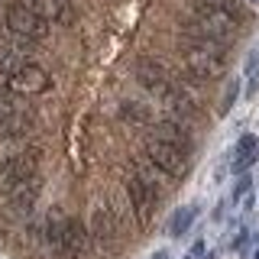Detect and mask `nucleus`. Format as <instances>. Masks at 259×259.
Listing matches in <instances>:
<instances>
[{"label": "nucleus", "mask_w": 259, "mask_h": 259, "mask_svg": "<svg viewBox=\"0 0 259 259\" xmlns=\"http://www.w3.org/2000/svg\"><path fill=\"white\" fill-rule=\"evenodd\" d=\"M182 55H185L188 71L201 81L221 78L227 71V46L217 42V39H210V36H201V32L188 29V39L182 42Z\"/></svg>", "instance_id": "nucleus-1"}, {"label": "nucleus", "mask_w": 259, "mask_h": 259, "mask_svg": "<svg viewBox=\"0 0 259 259\" xmlns=\"http://www.w3.org/2000/svg\"><path fill=\"white\" fill-rule=\"evenodd\" d=\"M194 20H191V32H201V36H210L217 42H230L233 32H237V16H230L227 10L214 7L210 0H194L191 7Z\"/></svg>", "instance_id": "nucleus-2"}, {"label": "nucleus", "mask_w": 259, "mask_h": 259, "mask_svg": "<svg viewBox=\"0 0 259 259\" xmlns=\"http://www.w3.org/2000/svg\"><path fill=\"white\" fill-rule=\"evenodd\" d=\"M4 23H7V29L16 32L20 39H32V42H39V39L49 36V23L36 10H29L23 0H13V4L4 7Z\"/></svg>", "instance_id": "nucleus-3"}, {"label": "nucleus", "mask_w": 259, "mask_h": 259, "mask_svg": "<svg viewBox=\"0 0 259 259\" xmlns=\"http://www.w3.org/2000/svg\"><path fill=\"white\" fill-rule=\"evenodd\" d=\"M36 172H39V149H26V152H20V156L7 159L4 165H0V194H10L13 188L32 182Z\"/></svg>", "instance_id": "nucleus-4"}, {"label": "nucleus", "mask_w": 259, "mask_h": 259, "mask_svg": "<svg viewBox=\"0 0 259 259\" xmlns=\"http://www.w3.org/2000/svg\"><path fill=\"white\" fill-rule=\"evenodd\" d=\"M126 198H130V207L136 214V224H149L152 214H156V204H159V188L152 182H146L143 175H130L126 178Z\"/></svg>", "instance_id": "nucleus-5"}, {"label": "nucleus", "mask_w": 259, "mask_h": 259, "mask_svg": "<svg viewBox=\"0 0 259 259\" xmlns=\"http://www.w3.org/2000/svg\"><path fill=\"white\" fill-rule=\"evenodd\" d=\"M146 156H149V162H152L156 172H165V175H172V178H182L185 172H188V156L178 152L175 146L156 140V136L146 140Z\"/></svg>", "instance_id": "nucleus-6"}, {"label": "nucleus", "mask_w": 259, "mask_h": 259, "mask_svg": "<svg viewBox=\"0 0 259 259\" xmlns=\"http://www.w3.org/2000/svg\"><path fill=\"white\" fill-rule=\"evenodd\" d=\"M49 88H52V78H49V71L36 62H26L10 81H7V91H13V94H42Z\"/></svg>", "instance_id": "nucleus-7"}, {"label": "nucleus", "mask_w": 259, "mask_h": 259, "mask_svg": "<svg viewBox=\"0 0 259 259\" xmlns=\"http://www.w3.org/2000/svg\"><path fill=\"white\" fill-rule=\"evenodd\" d=\"M136 78H140V84L143 88H149L152 94H159V97H165L168 91H172V81H168V71H165V65L156 62V59H143L136 62Z\"/></svg>", "instance_id": "nucleus-8"}, {"label": "nucleus", "mask_w": 259, "mask_h": 259, "mask_svg": "<svg viewBox=\"0 0 259 259\" xmlns=\"http://www.w3.org/2000/svg\"><path fill=\"white\" fill-rule=\"evenodd\" d=\"M29 10H36L46 23H62V26H71L75 23V7L68 0H23Z\"/></svg>", "instance_id": "nucleus-9"}, {"label": "nucleus", "mask_w": 259, "mask_h": 259, "mask_svg": "<svg viewBox=\"0 0 259 259\" xmlns=\"http://www.w3.org/2000/svg\"><path fill=\"white\" fill-rule=\"evenodd\" d=\"M65 224H68V217H65L62 207H52L46 217V249L52 253L55 259H62V243H65Z\"/></svg>", "instance_id": "nucleus-10"}, {"label": "nucleus", "mask_w": 259, "mask_h": 259, "mask_svg": "<svg viewBox=\"0 0 259 259\" xmlns=\"http://www.w3.org/2000/svg\"><path fill=\"white\" fill-rule=\"evenodd\" d=\"M156 140H162V143H168V146H175L178 152H185V156H188L191 152V133L188 130H185L182 123H178V120H159L156 123Z\"/></svg>", "instance_id": "nucleus-11"}, {"label": "nucleus", "mask_w": 259, "mask_h": 259, "mask_svg": "<svg viewBox=\"0 0 259 259\" xmlns=\"http://www.w3.org/2000/svg\"><path fill=\"white\" fill-rule=\"evenodd\" d=\"M84 246H88L84 224L75 221V217H68V224H65V243H62V259H81Z\"/></svg>", "instance_id": "nucleus-12"}, {"label": "nucleus", "mask_w": 259, "mask_h": 259, "mask_svg": "<svg viewBox=\"0 0 259 259\" xmlns=\"http://www.w3.org/2000/svg\"><path fill=\"white\" fill-rule=\"evenodd\" d=\"M91 233H94V240L97 243H113V237H117V217H113V210L107 204H101V207H94V214H91Z\"/></svg>", "instance_id": "nucleus-13"}, {"label": "nucleus", "mask_w": 259, "mask_h": 259, "mask_svg": "<svg viewBox=\"0 0 259 259\" xmlns=\"http://www.w3.org/2000/svg\"><path fill=\"white\" fill-rule=\"evenodd\" d=\"M256 156H259V140L253 133H246V136H240V143H237V152H233V172L237 175H243L249 165L256 162Z\"/></svg>", "instance_id": "nucleus-14"}, {"label": "nucleus", "mask_w": 259, "mask_h": 259, "mask_svg": "<svg viewBox=\"0 0 259 259\" xmlns=\"http://www.w3.org/2000/svg\"><path fill=\"white\" fill-rule=\"evenodd\" d=\"M36 194H39V178H32V182L13 188L10 194H7V198H10V210H16V214H29L32 204H36Z\"/></svg>", "instance_id": "nucleus-15"}, {"label": "nucleus", "mask_w": 259, "mask_h": 259, "mask_svg": "<svg viewBox=\"0 0 259 259\" xmlns=\"http://www.w3.org/2000/svg\"><path fill=\"white\" fill-rule=\"evenodd\" d=\"M26 62H29V59L20 52V49H10V46H4V49H0V81L7 84V81H10V78H13L16 71H20L23 65H26Z\"/></svg>", "instance_id": "nucleus-16"}, {"label": "nucleus", "mask_w": 259, "mask_h": 259, "mask_svg": "<svg viewBox=\"0 0 259 259\" xmlns=\"http://www.w3.org/2000/svg\"><path fill=\"white\" fill-rule=\"evenodd\" d=\"M194 217H198V207H194V204L178 207L175 214H172V221H168V233H172V237H185V233L191 230Z\"/></svg>", "instance_id": "nucleus-17"}, {"label": "nucleus", "mask_w": 259, "mask_h": 259, "mask_svg": "<svg viewBox=\"0 0 259 259\" xmlns=\"http://www.w3.org/2000/svg\"><path fill=\"white\" fill-rule=\"evenodd\" d=\"M29 130H32V117H29L26 110H20V113L10 120V123L0 130V136H4V140H20V136H26Z\"/></svg>", "instance_id": "nucleus-18"}, {"label": "nucleus", "mask_w": 259, "mask_h": 259, "mask_svg": "<svg viewBox=\"0 0 259 259\" xmlns=\"http://www.w3.org/2000/svg\"><path fill=\"white\" fill-rule=\"evenodd\" d=\"M20 110H23V107H20V101H16V94L4 88V91H0V130L10 123V120H13Z\"/></svg>", "instance_id": "nucleus-19"}, {"label": "nucleus", "mask_w": 259, "mask_h": 259, "mask_svg": "<svg viewBox=\"0 0 259 259\" xmlns=\"http://www.w3.org/2000/svg\"><path fill=\"white\" fill-rule=\"evenodd\" d=\"M259 88V46L246 55V97H253Z\"/></svg>", "instance_id": "nucleus-20"}, {"label": "nucleus", "mask_w": 259, "mask_h": 259, "mask_svg": "<svg viewBox=\"0 0 259 259\" xmlns=\"http://www.w3.org/2000/svg\"><path fill=\"white\" fill-rule=\"evenodd\" d=\"M237 91H240V81H230V84H227V91H224V101H221V113H230L233 101H237Z\"/></svg>", "instance_id": "nucleus-21"}, {"label": "nucleus", "mask_w": 259, "mask_h": 259, "mask_svg": "<svg viewBox=\"0 0 259 259\" xmlns=\"http://www.w3.org/2000/svg\"><path fill=\"white\" fill-rule=\"evenodd\" d=\"M123 117L133 120V123H146V120H149V113H146L140 104H123Z\"/></svg>", "instance_id": "nucleus-22"}, {"label": "nucleus", "mask_w": 259, "mask_h": 259, "mask_svg": "<svg viewBox=\"0 0 259 259\" xmlns=\"http://www.w3.org/2000/svg\"><path fill=\"white\" fill-rule=\"evenodd\" d=\"M246 191H249V178L246 175H240V182H237V188H233V198H246Z\"/></svg>", "instance_id": "nucleus-23"}, {"label": "nucleus", "mask_w": 259, "mask_h": 259, "mask_svg": "<svg viewBox=\"0 0 259 259\" xmlns=\"http://www.w3.org/2000/svg\"><path fill=\"white\" fill-rule=\"evenodd\" d=\"M152 259H168V253H156V256H152Z\"/></svg>", "instance_id": "nucleus-24"}, {"label": "nucleus", "mask_w": 259, "mask_h": 259, "mask_svg": "<svg viewBox=\"0 0 259 259\" xmlns=\"http://www.w3.org/2000/svg\"><path fill=\"white\" fill-rule=\"evenodd\" d=\"M249 4H259V0H249Z\"/></svg>", "instance_id": "nucleus-25"}, {"label": "nucleus", "mask_w": 259, "mask_h": 259, "mask_svg": "<svg viewBox=\"0 0 259 259\" xmlns=\"http://www.w3.org/2000/svg\"><path fill=\"white\" fill-rule=\"evenodd\" d=\"M204 259H214V256H204Z\"/></svg>", "instance_id": "nucleus-26"}, {"label": "nucleus", "mask_w": 259, "mask_h": 259, "mask_svg": "<svg viewBox=\"0 0 259 259\" xmlns=\"http://www.w3.org/2000/svg\"><path fill=\"white\" fill-rule=\"evenodd\" d=\"M256 259H259V249H256Z\"/></svg>", "instance_id": "nucleus-27"}, {"label": "nucleus", "mask_w": 259, "mask_h": 259, "mask_svg": "<svg viewBox=\"0 0 259 259\" xmlns=\"http://www.w3.org/2000/svg\"><path fill=\"white\" fill-rule=\"evenodd\" d=\"M185 259H191V256H185Z\"/></svg>", "instance_id": "nucleus-28"}]
</instances>
